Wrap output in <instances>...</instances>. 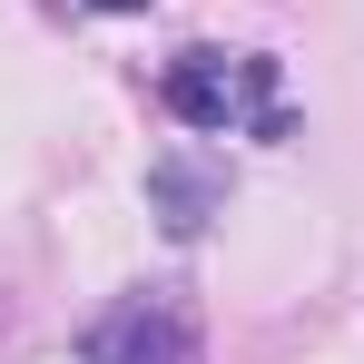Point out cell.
<instances>
[{
  "label": "cell",
  "instance_id": "6da1fadb",
  "mask_svg": "<svg viewBox=\"0 0 364 364\" xmlns=\"http://www.w3.org/2000/svg\"><path fill=\"white\" fill-rule=\"evenodd\" d=\"M158 99H168V119L207 128V138H227V128L286 138L276 60H256V50H178V60H168V79H158Z\"/></svg>",
  "mask_w": 364,
  "mask_h": 364
},
{
  "label": "cell",
  "instance_id": "7a4b0ae2",
  "mask_svg": "<svg viewBox=\"0 0 364 364\" xmlns=\"http://www.w3.org/2000/svg\"><path fill=\"white\" fill-rule=\"evenodd\" d=\"M89 364H197V315H187L168 286H148V296H119L99 325H89Z\"/></svg>",
  "mask_w": 364,
  "mask_h": 364
},
{
  "label": "cell",
  "instance_id": "3957f363",
  "mask_svg": "<svg viewBox=\"0 0 364 364\" xmlns=\"http://www.w3.org/2000/svg\"><path fill=\"white\" fill-rule=\"evenodd\" d=\"M148 197L168 207V227H178V237H197V227H207V207L227 197V178H197L187 158H158V168H148Z\"/></svg>",
  "mask_w": 364,
  "mask_h": 364
},
{
  "label": "cell",
  "instance_id": "277c9868",
  "mask_svg": "<svg viewBox=\"0 0 364 364\" xmlns=\"http://www.w3.org/2000/svg\"><path fill=\"white\" fill-rule=\"evenodd\" d=\"M99 10H138V0H99Z\"/></svg>",
  "mask_w": 364,
  "mask_h": 364
}]
</instances>
